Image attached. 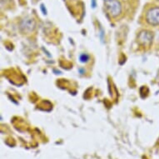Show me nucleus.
Instances as JSON below:
<instances>
[{"label":"nucleus","instance_id":"obj_1","mask_svg":"<svg viewBox=\"0 0 159 159\" xmlns=\"http://www.w3.org/2000/svg\"><path fill=\"white\" fill-rule=\"evenodd\" d=\"M105 8L110 15L115 18L122 12V6L117 0H106Z\"/></svg>","mask_w":159,"mask_h":159},{"label":"nucleus","instance_id":"obj_2","mask_svg":"<svg viewBox=\"0 0 159 159\" xmlns=\"http://www.w3.org/2000/svg\"><path fill=\"white\" fill-rule=\"evenodd\" d=\"M146 21L152 26L159 25V7L152 8L147 12Z\"/></svg>","mask_w":159,"mask_h":159},{"label":"nucleus","instance_id":"obj_3","mask_svg":"<svg viewBox=\"0 0 159 159\" xmlns=\"http://www.w3.org/2000/svg\"><path fill=\"white\" fill-rule=\"evenodd\" d=\"M138 42L140 44H142L143 47H150V45L152 43V39H153V35L151 32L148 31V30H143L139 33L138 37Z\"/></svg>","mask_w":159,"mask_h":159},{"label":"nucleus","instance_id":"obj_4","mask_svg":"<svg viewBox=\"0 0 159 159\" xmlns=\"http://www.w3.org/2000/svg\"><path fill=\"white\" fill-rule=\"evenodd\" d=\"M35 26H36V24L34 18H24V20H22L20 24V29L24 34H29L34 31Z\"/></svg>","mask_w":159,"mask_h":159},{"label":"nucleus","instance_id":"obj_5","mask_svg":"<svg viewBox=\"0 0 159 159\" xmlns=\"http://www.w3.org/2000/svg\"><path fill=\"white\" fill-rule=\"evenodd\" d=\"M89 56L87 54H83L80 56V60H81V62H83V63H84V62H87V61L89 60Z\"/></svg>","mask_w":159,"mask_h":159}]
</instances>
